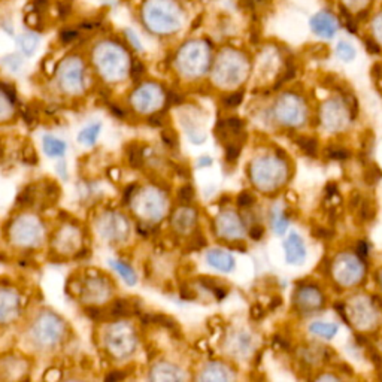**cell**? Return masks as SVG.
I'll return each mask as SVG.
<instances>
[{"mask_svg":"<svg viewBox=\"0 0 382 382\" xmlns=\"http://www.w3.org/2000/svg\"><path fill=\"white\" fill-rule=\"evenodd\" d=\"M27 336L31 344L41 352L54 351L67 338L66 321L51 309L39 311L28 324Z\"/></svg>","mask_w":382,"mask_h":382,"instance_id":"cell-1","label":"cell"},{"mask_svg":"<svg viewBox=\"0 0 382 382\" xmlns=\"http://www.w3.org/2000/svg\"><path fill=\"white\" fill-rule=\"evenodd\" d=\"M48 236L44 220L36 214L21 212L9 220L6 238L19 251H36L42 247Z\"/></svg>","mask_w":382,"mask_h":382,"instance_id":"cell-2","label":"cell"},{"mask_svg":"<svg viewBox=\"0 0 382 382\" xmlns=\"http://www.w3.org/2000/svg\"><path fill=\"white\" fill-rule=\"evenodd\" d=\"M180 5L175 0H148L144 8V21L151 32L169 35L182 24Z\"/></svg>","mask_w":382,"mask_h":382,"instance_id":"cell-3","label":"cell"},{"mask_svg":"<svg viewBox=\"0 0 382 382\" xmlns=\"http://www.w3.org/2000/svg\"><path fill=\"white\" fill-rule=\"evenodd\" d=\"M94 64L106 83H116L125 76L129 58L120 45L103 42L94 50Z\"/></svg>","mask_w":382,"mask_h":382,"instance_id":"cell-4","label":"cell"},{"mask_svg":"<svg viewBox=\"0 0 382 382\" xmlns=\"http://www.w3.org/2000/svg\"><path fill=\"white\" fill-rule=\"evenodd\" d=\"M76 295L85 308H102L106 302H111L114 282L102 272H85L76 284Z\"/></svg>","mask_w":382,"mask_h":382,"instance_id":"cell-5","label":"cell"},{"mask_svg":"<svg viewBox=\"0 0 382 382\" xmlns=\"http://www.w3.org/2000/svg\"><path fill=\"white\" fill-rule=\"evenodd\" d=\"M51 251L58 257H83L85 248V229L67 220L57 227L51 238Z\"/></svg>","mask_w":382,"mask_h":382,"instance_id":"cell-6","label":"cell"},{"mask_svg":"<svg viewBox=\"0 0 382 382\" xmlns=\"http://www.w3.org/2000/svg\"><path fill=\"white\" fill-rule=\"evenodd\" d=\"M57 85L62 93L71 97L83 96L87 90L85 66L80 57H67L57 69Z\"/></svg>","mask_w":382,"mask_h":382,"instance_id":"cell-7","label":"cell"},{"mask_svg":"<svg viewBox=\"0 0 382 382\" xmlns=\"http://www.w3.org/2000/svg\"><path fill=\"white\" fill-rule=\"evenodd\" d=\"M136 339L133 330L124 322H110L103 333V348L106 356L114 360L129 357L134 351Z\"/></svg>","mask_w":382,"mask_h":382,"instance_id":"cell-8","label":"cell"},{"mask_svg":"<svg viewBox=\"0 0 382 382\" xmlns=\"http://www.w3.org/2000/svg\"><path fill=\"white\" fill-rule=\"evenodd\" d=\"M129 221L116 211H105L96 215L94 230L97 238L110 245H119L129 236Z\"/></svg>","mask_w":382,"mask_h":382,"instance_id":"cell-9","label":"cell"},{"mask_svg":"<svg viewBox=\"0 0 382 382\" xmlns=\"http://www.w3.org/2000/svg\"><path fill=\"white\" fill-rule=\"evenodd\" d=\"M23 312V297L14 287L0 286V327L11 326Z\"/></svg>","mask_w":382,"mask_h":382,"instance_id":"cell-10","label":"cell"},{"mask_svg":"<svg viewBox=\"0 0 382 382\" xmlns=\"http://www.w3.org/2000/svg\"><path fill=\"white\" fill-rule=\"evenodd\" d=\"M28 370H31V363L23 357L11 354L0 358V378L24 379Z\"/></svg>","mask_w":382,"mask_h":382,"instance_id":"cell-11","label":"cell"},{"mask_svg":"<svg viewBox=\"0 0 382 382\" xmlns=\"http://www.w3.org/2000/svg\"><path fill=\"white\" fill-rule=\"evenodd\" d=\"M309 24L313 33L324 39H331L335 36L339 27L336 17L327 11H320L317 14H313Z\"/></svg>","mask_w":382,"mask_h":382,"instance_id":"cell-12","label":"cell"},{"mask_svg":"<svg viewBox=\"0 0 382 382\" xmlns=\"http://www.w3.org/2000/svg\"><path fill=\"white\" fill-rule=\"evenodd\" d=\"M42 150L48 159H63L67 153V144L54 134H44Z\"/></svg>","mask_w":382,"mask_h":382,"instance_id":"cell-13","label":"cell"},{"mask_svg":"<svg viewBox=\"0 0 382 382\" xmlns=\"http://www.w3.org/2000/svg\"><path fill=\"white\" fill-rule=\"evenodd\" d=\"M157 101V92L154 85H142L133 93L132 97V103L136 107V110L145 111Z\"/></svg>","mask_w":382,"mask_h":382,"instance_id":"cell-14","label":"cell"},{"mask_svg":"<svg viewBox=\"0 0 382 382\" xmlns=\"http://www.w3.org/2000/svg\"><path fill=\"white\" fill-rule=\"evenodd\" d=\"M286 254H287V261L288 263H295L300 264L305 259L306 252H305V245H303L302 238L299 234L293 233L286 242Z\"/></svg>","mask_w":382,"mask_h":382,"instance_id":"cell-15","label":"cell"},{"mask_svg":"<svg viewBox=\"0 0 382 382\" xmlns=\"http://www.w3.org/2000/svg\"><path fill=\"white\" fill-rule=\"evenodd\" d=\"M102 129H103V125L101 121L88 124L84 127V129H81L80 133H78L76 139L83 146H87V148H93V146H96L97 141H99V138H101Z\"/></svg>","mask_w":382,"mask_h":382,"instance_id":"cell-16","label":"cell"},{"mask_svg":"<svg viewBox=\"0 0 382 382\" xmlns=\"http://www.w3.org/2000/svg\"><path fill=\"white\" fill-rule=\"evenodd\" d=\"M110 264L111 268L119 273V275L121 277V279L127 284V286H134L136 282H138V275H136V272L133 270V268L130 266V264H127L125 261L123 260H110Z\"/></svg>","mask_w":382,"mask_h":382,"instance_id":"cell-17","label":"cell"},{"mask_svg":"<svg viewBox=\"0 0 382 382\" xmlns=\"http://www.w3.org/2000/svg\"><path fill=\"white\" fill-rule=\"evenodd\" d=\"M207 259L212 268L218 269L221 272H230L233 269V259L229 256V254L214 250L208 252Z\"/></svg>","mask_w":382,"mask_h":382,"instance_id":"cell-18","label":"cell"},{"mask_svg":"<svg viewBox=\"0 0 382 382\" xmlns=\"http://www.w3.org/2000/svg\"><path fill=\"white\" fill-rule=\"evenodd\" d=\"M15 116V102L0 88V124L12 121Z\"/></svg>","mask_w":382,"mask_h":382,"instance_id":"cell-19","label":"cell"},{"mask_svg":"<svg viewBox=\"0 0 382 382\" xmlns=\"http://www.w3.org/2000/svg\"><path fill=\"white\" fill-rule=\"evenodd\" d=\"M39 41H41V39H39V36L33 32H27L24 35L19 36L18 39V45H19V50H21V53L27 57H31L36 53L37 50V46H39Z\"/></svg>","mask_w":382,"mask_h":382,"instance_id":"cell-20","label":"cell"},{"mask_svg":"<svg viewBox=\"0 0 382 382\" xmlns=\"http://www.w3.org/2000/svg\"><path fill=\"white\" fill-rule=\"evenodd\" d=\"M127 162L133 169H141L144 166V148L138 144H129L125 148Z\"/></svg>","mask_w":382,"mask_h":382,"instance_id":"cell-21","label":"cell"},{"mask_svg":"<svg viewBox=\"0 0 382 382\" xmlns=\"http://www.w3.org/2000/svg\"><path fill=\"white\" fill-rule=\"evenodd\" d=\"M199 282L202 284V286H203L205 288L211 290V291L214 293V295H215V297H217L218 300H223L224 297L227 296V290L224 288V287H221L220 284H218L217 281H215V279H212V278L202 277V278H199Z\"/></svg>","mask_w":382,"mask_h":382,"instance_id":"cell-22","label":"cell"},{"mask_svg":"<svg viewBox=\"0 0 382 382\" xmlns=\"http://www.w3.org/2000/svg\"><path fill=\"white\" fill-rule=\"evenodd\" d=\"M311 331L313 333V335H318V336H322V338H326V339H331L333 336L336 335L338 327L335 324H324V322H313V324L311 326Z\"/></svg>","mask_w":382,"mask_h":382,"instance_id":"cell-23","label":"cell"},{"mask_svg":"<svg viewBox=\"0 0 382 382\" xmlns=\"http://www.w3.org/2000/svg\"><path fill=\"white\" fill-rule=\"evenodd\" d=\"M296 144L309 157H315L317 150H318V141L315 138H309V136H299V138H296Z\"/></svg>","mask_w":382,"mask_h":382,"instance_id":"cell-24","label":"cell"},{"mask_svg":"<svg viewBox=\"0 0 382 382\" xmlns=\"http://www.w3.org/2000/svg\"><path fill=\"white\" fill-rule=\"evenodd\" d=\"M336 53H338V57L340 58V60L344 62H352L356 58V50L354 46H352L351 44H348L347 41H340L336 46Z\"/></svg>","mask_w":382,"mask_h":382,"instance_id":"cell-25","label":"cell"},{"mask_svg":"<svg viewBox=\"0 0 382 382\" xmlns=\"http://www.w3.org/2000/svg\"><path fill=\"white\" fill-rule=\"evenodd\" d=\"M2 63H3V66L6 67L8 71H11L14 73H17L19 69H21V66H23L21 57L17 55V54H9V55L3 57Z\"/></svg>","mask_w":382,"mask_h":382,"instance_id":"cell-26","label":"cell"},{"mask_svg":"<svg viewBox=\"0 0 382 382\" xmlns=\"http://www.w3.org/2000/svg\"><path fill=\"white\" fill-rule=\"evenodd\" d=\"M381 176H382V172L376 164L369 166V168H366L365 171V181L367 185H375L379 181Z\"/></svg>","mask_w":382,"mask_h":382,"instance_id":"cell-27","label":"cell"},{"mask_svg":"<svg viewBox=\"0 0 382 382\" xmlns=\"http://www.w3.org/2000/svg\"><path fill=\"white\" fill-rule=\"evenodd\" d=\"M242 101H243V92H236V93L224 96L221 99V103L226 107H236L242 103Z\"/></svg>","mask_w":382,"mask_h":382,"instance_id":"cell-28","label":"cell"},{"mask_svg":"<svg viewBox=\"0 0 382 382\" xmlns=\"http://www.w3.org/2000/svg\"><path fill=\"white\" fill-rule=\"evenodd\" d=\"M326 154H327L329 159H331V160H340V162L348 160L349 157H351V153L348 150H345V148H335V146H331V148H327Z\"/></svg>","mask_w":382,"mask_h":382,"instance_id":"cell-29","label":"cell"},{"mask_svg":"<svg viewBox=\"0 0 382 382\" xmlns=\"http://www.w3.org/2000/svg\"><path fill=\"white\" fill-rule=\"evenodd\" d=\"M242 142V141H241ZM241 142H232L229 145H226V160L233 163L238 160V157L241 154V148H242V144Z\"/></svg>","mask_w":382,"mask_h":382,"instance_id":"cell-30","label":"cell"},{"mask_svg":"<svg viewBox=\"0 0 382 382\" xmlns=\"http://www.w3.org/2000/svg\"><path fill=\"white\" fill-rule=\"evenodd\" d=\"M236 203H238V207H241V208H250V207H252L254 203H256V198H254V196L250 191H242V193L238 194Z\"/></svg>","mask_w":382,"mask_h":382,"instance_id":"cell-31","label":"cell"},{"mask_svg":"<svg viewBox=\"0 0 382 382\" xmlns=\"http://www.w3.org/2000/svg\"><path fill=\"white\" fill-rule=\"evenodd\" d=\"M311 233H312L313 238H317L320 241H326V239H330L333 236V230L327 229V227H322V226L312 227Z\"/></svg>","mask_w":382,"mask_h":382,"instance_id":"cell-32","label":"cell"},{"mask_svg":"<svg viewBox=\"0 0 382 382\" xmlns=\"http://www.w3.org/2000/svg\"><path fill=\"white\" fill-rule=\"evenodd\" d=\"M374 208H372V203L369 200H361V209H360V220L367 221L374 218Z\"/></svg>","mask_w":382,"mask_h":382,"instance_id":"cell-33","label":"cell"},{"mask_svg":"<svg viewBox=\"0 0 382 382\" xmlns=\"http://www.w3.org/2000/svg\"><path fill=\"white\" fill-rule=\"evenodd\" d=\"M178 199L182 203H190L194 199V189L191 185H184L178 191Z\"/></svg>","mask_w":382,"mask_h":382,"instance_id":"cell-34","label":"cell"},{"mask_svg":"<svg viewBox=\"0 0 382 382\" xmlns=\"http://www.w3.org/2000/svg\"><path fill=\"white\" fill-rule=\"evenodd\" d=\"M162 139L169 148H178V139H176V134L172 130H163Z\"/></svg>","mask_w":382,"mask_h":382,"instance_id":"cell-35","label":"cell"},{"mask_svg":"<svg viewBox=\"0 0 382 382\" xmlns=\"http://www.w3.org/2000/svg\"><path fill=\"white\" fill-rule=\"evenodd\" d=\"M76 39H78V32L73 31V28H63V31L60 32V41H62L64 45L75 42Z\"/></svg>","mask_w":382,"mask_h":382,"instance_id":"cell-36","label":"cell"},{"mask_svg":"<svg viewBox=\"0 0 382 382\" xmlns=\"http://www.w3.org/2000/svg\"><path fill=\"white\" fill-rule=\"evenodd\" d=\"M144 73H145V66H144V63L139 62V60H134V62L132 63V67H130V75H132L133 80H134V81H138Z\"/></svg>","mask_w":382,"mask_h":382,"instance_id":"cell-37","label":"cell"},{"mask_svg":"<svg viewBox=\"0 0 382 382\" xmlns=\"http://www.w3.org/2000/svg\"><path fill=\"white\" fill-rule=\"evenodd\" d=\"M23 159L26 163L28 164H36L37 163V153L35 151V148L32 145H27L24 151H23Z\"/></svg>","mask_w":382,"mask_h":382,"instance_id":"cell-38","label":"cell"},{"mask_svg":"<svg viewBox=\"0 0 382 382\" xmlns=\"http://www.w3.org/2000/svg\"><path fill=\"white\" fill-rule=\"evenodd\" d=\"M227 127L234 134H239L243 130V123L239 116H230L227 120Z\"/></svg>","mask_w":382,"mask_h":382,"instance_id":"cell-39","label":"cell"},{"mask_svg":"<svg viewBox=\"0 0 382 382\" xmlns=\"http://www.w3.org/2000/svg\"><path fill=\"white\" fill-rule=\"evenodd\" d=\"M148 124L153 127H164L166 125V119L164 114L162 112H155L148 116Z\"/></svg>","mask_w":382,"mask_h":382,"instance_id":"cell-40","label":"cell"},{"mask_svg":"<svg viewBox=\"0 0 382 382\" xmlns=\"http://www.w3.org/2000/svg\"><path fill=\"white\" fill-rule=\"evenodd\" d=\"M138 191V185L136 184H130V185H127L124 193H123V203L124 205H129L132 198H133V194Z\"/></svg>","mask_w":382,"mask_h":382,"instance_id":"cell-41","label":"cell"},{"mask_svg":"<svg viewBox=\"0 0 382 382\" xmlns=\"http://www.w3.org/2000/svg\"><path fill=\"white\" fill-rule=\"evenodd\" d=\"M125 35H127V39H129V42L132 44V46L134 48V50L142 51V44H141V41H139V37L136 36V33H134L133 31H130V28H127Z\"/></svg>","mask_w":382,"mask_h":382,"instance_id":"cell-42","label":"cell"},{"mask_svg":"<svg viewBox=\"0 0 382 382\" xmlns=\"http://www.w3.org/2000/svg\"><path fill=\"white\" fill-rule=\"evenodd\" d=\"M365 46H366V50H367V53H369V54H374V55H376V54H379V53H381V48H379V45L376 44L375 39L366 37V39H365Z\"/></svg>","mask_w":382,"mask_h":382,"instance_id":"cell-43","label":"cell"},{"mask_svg":"<svg viewBox=\"0 0 382 382\" xmlns=\"http://www.w3.org/2000/svg\"><path fill=\"white\" fill-rule=\"evenodd\" d=\"M342 2H344L345 6L349 8V9H352V8H354V9H363V8H366L369 5L370 0H342Z\"/></svg>","mask_w":382,"mask_h":382,"instance_id":"cell-44","label":"cell"},{"mask_svg":"<svg viewBox=\"0 0 382 382\" xmlns=\"http://www.w3.org/2000/svg\"><path fill=\"white\" fill-rule=\"evenodd\" d=\"M264 236V227L260 226V224H256L251 230H250V238L252 241H260Z\"/></svg>","mask_w":382,"mask_h":382,"instance_id":"cell-45","label":"cell"},{"mask_svg":"<svg viewBox=\"0 0 382 382\" xmlns=\"http://www.w3.org/2000/svg\"><path fill=\"white\" fill-rule=\"evenodd\" d=\"M57 175L60 176V180H67V176H69V169H67V163L64 160L57 163Z\"/></svg>","mask_w":382,"mask_h":382,"instance_id":"cell-46","label":"cell"},{"mask_svg":"<svg viewBox=\"0 0 382 382\" xmlns=\"http://www.w3.org/2000/svg\"><path fill=\"white\" fill-rule=\"evenodd\" d=\"M264 313H266V311H263V308L260 305H254L251 308V318L252 320H256V321L261 320L264 317Z\"/></svg>","mask_w":382,"mask_h":382,"instance_id":"cell-47","label":"cell"},{"mask_svg":"<svg viewBox=\"0 0 382 382\" xmlns=\"http://www.w3.org/2000/svg\"><path fill=\"white\" fill-rule=\"evenodd\" d=\"M357 254L361 259H366L369 256V247L365 241H360L357 243Z\"/></svg>","mask_w":382,"mask_h":382,"instance_id":"cell-48","label":"cell"},{"mask_svg":"<svg viewBox=\"0 0 382 382\" xmlns=\"http://www.w3.org/2000/svg\"><path fill=\"white\" fill-rule=\"evenodd\" d=\"M181 296H182L184 300H194L196 299V293L191 291L189 286H184L181 288Z\"/></svg>","mask_w":382,"mask_h":382,"instance_id":"cell-49","label":"cell"},{"mask_svg":"<svg viewBox=\"0 0 382 382\" xmlns=\"http://www.w3.org/2000/svg\"><path fill=\"white\" fill-rule=\"evenodd\" d=\"M360 203H361V196H360V193L356 191L354 194L351 196V199H349V208L351 209H357Z\"/></svg>","mask_w":382,"mask_h":382,"instance_id":"cell-50","label":"cell"},{"mask_svg":"<svg viewBox=\"0 0 382 382\" xmlns=\"http://www.w3.org/2000/svg\"><path fill=\"white\" fill-rule=\"evenodd\" d=\"M338 193V185L335 182H329L327 187H326V196L330 199L333 198V196H336Z\"/></svg>","mask_w":382,"mask_h":382,"instance_id":"cell-51","label":"cell"},{"mask_svg":"<svg viewBox=\"0 0 382 382\" xmlns=\"http://www.w3.org/2000/svg\"><path fill=\"white\" fill-rule=\"evenodd\" d=\"M374 27H375V32L378 33V36H382V11L378 17H375Z\"/></svg>","mask_w":382,"mask_h":382,"instance_id":"cell-52","label":"cell"},{"mask_svg":"<svg viewBox=\"0 0 382 382\" xmlns=\"http://www.w3.org/2000/svg\"><path fill=\"white\" fill-rule=\"evenodd\" d=\"M230 247L233 250H238L239 252H247V243L242 242V241H236V242H233Z\"/></svg>","mask_w":382,"mask_h":382,"instance_id":"cell-53","label":"cell"},{"mask_svg":"<svg viewBox=\"0 0 382 382\" xmlns=\"http://www.w3.org/2000/svg\"><path fill=\"white\" fill-rule=\"evenodd\" d=\"M71 11V5L69 3H58V12H60L62 17H66Z\"/></svg>","mask_w":382,"mask_h":382,"instance_id":"cell-54","label":"cell"},{"mask_svg":"<svg viewBox=\"0 0 382 382\" xmlns=\"http://www.w3.org/2000/svg\"><path fill=\"white\" fill-rule=\"evenodd\" d=\"M281 305H282V299H281L279 296H277V297H273V299H272L270 305H269V309H270V311H275V309H278Z\"/></svg>","mask_w":382,"mask_h":382,"instance_id":"cell-55","label":"cell"},{"mask_svg":"<svg viewBox=\"0 0 382 382\" xmlns=\"http://www.w3.org/2000/svg\"><path fill=\"white\" fill-rule=\"evenodd\" d=\"M124 378H125V374H123V372H114V374H111V375H106L107 381H119V379H124Z\"/></svg>","mask_w":382,"mask_h":382,"instance_id":"cell-56","label":"cell"},{"mask_svg":"<svg viewBox=\"0 0 382 382\" xmlns=\"http://www.w3.org/2000/svg\"><path fill=\"white\" fill-rule=\"evenodd\" d=\"M50 0H35V9L36 11H42V9L48 5Z\"/></svg>","mask_w":382,"mask_h":382,"instance_id":"cell-57","label":"cell"},{"mask_svg":"<svg viewBox=\"0 0 382 382\" xmlns=\"http://www.w3.org/2000/svg\"><path fill=\"white\" fill-rule=\"evenodd\" d=\"M211 164H212V159H209V157H202L199 160V168H207V166H211Z\"/></svg>","mask_w":382,"mask_h":382,"instance_id":"cell-58","label":"cell"},{"mask_svg":"<svg viewBox=\"0 0 382 382\" xmlns=\"http://www.w3.org/2000/svg\"><path fill=\"white\" fill-rule=\"evenodd\" d=\"M335 308H336V311H338V313H339V315H340L342 318H344V321H345V322H348V318H347V315H345V312H344V306H342V305H339V303H338V305H335Z\"/></svg>","mask_w":382,"mask_h":382,"instance_id":"cell-59","label":"cell"},{"mask_svg":"<svg viewBox=\"0 0 382 382\" xmlns=\"http://www.w3.org/2000/svg\"><path fill=\"white\" fill-rule=\"evenodd\" d=\"M275 340L278 342V345H279V348H282V349H288V344H287V342L286 340H284L282 338H279V336H275Z\"/></svg>","mask_w":382,"mask_h":382,"instance_id":"cell-60","label":"cell"}]
</instances>
